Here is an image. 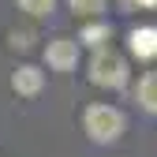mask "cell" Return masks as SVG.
Listing matches in <instances>:
<instances>
[{
  "label": "cell",
  "mask_w": 157,
  "mask_h": 157,
  "mask_svg": "<svg viewBox=\"0 0 157 157\" xmlns=\"http://www.w3.org/2000/svg\"><path fill=\"white\" fill-rule=\"evenodd\" d=\"M82 127H86V135H90V142H101V146H109V142H116L124 135V127H127V120H124V112L116 109V105H86V112H82Z\"/></svg>",
  "instance_id": "6da1fadb"
},
{
  "label": "cell",
  "mask_w": 157,
  "mask_h": 157,
  "mask_svg": "<svg viewBox=\"0 0 157 157\" xmlns=\"http://www.w3.org/2000/svg\"><path fill=\"white\" fill-rule=\"evenodd\" d=\"M90 82L105 90H124L127 86V60L112 49H97L90 60Z\"/></svg>",
  "instance_id": "7a4b0ae2"
},
{
  "label": "cell",
  "mask_w": 157,
  "mask_h": 157,
  "mask_svg": "<svg viewBox=\"0 0 157 157\" xmlns=\"http://www.w3.org/2000/svg\"><path fill=\"white\" fill-rule=\"evenodd\" d=\"M45 64L52 71H71L78 64V41L75 37H52L45 45Z\"/></svg>",
  "instance_id": "3957f363"
},
{
  "label": "cell",
  "mask_w": 157,
  "mask_h": 157,
  "mask_svg": "<svg viewBox=\"0 0 157 157\" xmlns=\"http://www.w3.org/2000/svg\"><path fill=\"white\" fill-rule=\"evenodd\" d=\"M45 86V71L41 67H34V64H23V67H15L11 71V90L19 97H37Z\"/></svg>",
  "instance_id": "277c9868"
},
{
  "label": "cell",
  "mask_w": 157,
  "mask_h": 157,
  "mask_svg": "<svg viewBox=\"0 0 157 157\" xmlns=\"http://www.w3.org/2000/svg\"><path fill=\"white\" fill-rule=\"evenodd\" d=\"M127 49L139 60H153L157 56V26H135L127 34Z\"/></svg>",
  "instance_id": "5b68a950"
},
{
  "label": "cell",
  "mask_w": 157,
  "mask_h": 157,
  "mask_svg": "<svg viewBox=\"0 0 157 157\" xmlns=\"http://www.w3.org/2000/svg\"><path fill=\"white\" fill-rule=\"evenodd\" d=\"M135 97H139V105H142L146 112L157 116V71H146V75L139 78V90H135Z\"/></svg>",
  "instance_id": "8992f818"
},
{
  "label": "cell",
  "mask_w": 157,
  "mask_h": 157,
  "mask_svg": "<svg viewBox=\"0 0 157 157\" xmlns=\"http://www.w3.org/2000/svg\"><path fill=\"white\" fill-rule=\"evenodd\" d=\"M109 37H112V26H109V23H90V26H82V30H78V45L101 49Z\"/></svg>",
  "instance_id": "52a82bcc"
},
{
  "label": "cell",
  "mask_w": 157,
  "mask_h": 157,
  "mask_svg": "<svg viewBox=\"0 0 157 157\" xmlns=\"http://www.w3.org/2000/svg\"><path fill=\"white\" fill-rule=\"evenodd\" d=\"M67 4H71V11L78 19H94V15L105 11V0H67Z\"/></svg>",
  "instance_id": "ba28073f"
},
{
  "label": "cell",
  "mask_w": 157,
  "mask_h": 157,
  "mask_svg": "<svg viewBox=\"0 0 157 157\" xmlns=\"http://www.w3.org/2000/svg\"><path fill=\"white\" fill-rule=\"evenodd\" d=\"M56 0H19V8H23L26 15H49Z\"/></svg>",
  "instance_id": "9c48e42d"
},
{
  "label": "cell",
  "mask_w": 157,
  "mask_h": 157,
  "mask_svg": "<svg viewBox=\"0 0 157 157\" xmlns=\"http://www.w3.org/2000/svg\"><path fill=\"white\" fill-rule=\"evenodd\" d=\"M127 4H139V8H157V0H127Z\"/></svg>",
  "instance_id": "30bf717a"
}]
</instances>
